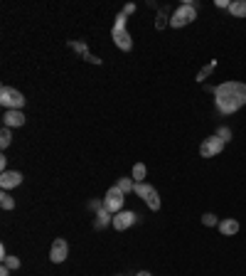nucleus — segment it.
I'll return each instance as SVG.
<instances>
[{
  "instance_id": "nucleus-18",
  "label": "nucleus",
  "mask_w": 246,
  "mask_h": 276,
  "mask_svg": "<svg viewBox=\"0 0 246 276\" xmlns=\"http://www.w3.org/2000/svg\"><path fill=\"white\" fill-rule=\"evenodd\" d=\"M125 12H121V15H116V22H114V30L111 32H121V30H125Z\"/></svg>"
},
{
  "instance_id": "nucleus-13",
  "label": "nucleus",
  "mask_w": 246,
  "mask_h": 276,
  "mask_svg": "<svg viewBox=\"0 0 246 276\" xmlns=\"http://www.w3.org/2000/svg\"><path fill=\"white\" fill-rule=\"evenodd\" d=\"M229 12L237 15V17H246V0H234L229 5Z\"/></svg>"
},
{
  "instance_id": "nucleus-4",
  "label": "nucleus",
  "mask_w": 246,
  "mask_h": 276,
  "mask_svg": "<svg viewBox=\"0 0 246 276\" xmlns=\"http://www.w3.org/2000/svg\"><path fill=\"white\" fill-rule=\"evenodd\" d=\"M123 195H125V193H123L119 185L109 188V190H106V198H104V207H106L111 214H119V212H121V207H123V200H125Z\"/></svg>"
},
{
  "instance_id": "nucleus-1",
  "label": "nucleus",
  "mask_w": 246,
  "mask_h": 276,
  "mask_svg": "<svg viewBox=\"0 0 246 276\" xmlns=\"http://www.w3.org/2000/svg\"><path fill=\"white\" fill-rule=\"evenodd\" d=\"M214 101L222 114H234L246 104V84L242 81H224L214 89Z\"/></svg>"
},
{
  "instance_id": "nucleus-21",
  "label": "nucleus",
  "mask_w": 246,
  "mask_h": 276,
  "mask_svg": "<svg viewBox=\"0 0 246 276\" xmlns=\"http://www.w3.org/2000/svg\"><path fill=\"white\" fill-rule=\"evenodd\" d=\"M212 69H214V62H212V65H207V67L197 74V81H204V79H207V74H212Z\"/></svg>"
},
{
  "instance_id": "nucleus-3",
  "label": "nucleus",
  "mask_w": 246,
  "mask_h": 276,
  "mask_svg": "<svg viewBox=\"0 0 246 276\" xmlns=\"http://www.w3.org/2000/svg\"><path fill=\"white\" fill-rule=\"evenodd\" d=\"M133 193H135V195H140V198L145 200V205L150 207L153 212H158V209H160V195H158V190H155V188H150V185H145V183H135Z\"/></svg>"
},
{
  "instance_id": "nucleus-2",
  "label": "nucleus",
  "mask_w": 246,
  "mask_h": 276,
  "mask_svg": "<svg viewBox=\"0 0 246 276\" xmlns=\"http://www.w3.org/2000/svg\"><path fill=\"white\" fill-rule=\"evenodd\" d=\"M0 104L5 106V109H22L25 106V96L17 91V89H12V86H2L0 89Z\"/></svg>"
},
{
  "instance_id": "nucleus-14",
  "label": "nucleus",
  "mask_w": 246,
  "mask_h": 276,
  "mask_svg": "<svg viewBox=\"0 0 246 276\" xmlns=\"http://www.w3.org/2000/svg\"><path fill=\"white\" fill-rule=\"evenodd\" d=\"M109 222H114V217H111V212H109L106 207H101V209H99V219H96V227H104V224H109Z\"/></svg>"
},
{
  "instance_id": "nucleus-25",
  "label": "nucleus",
  "mask_w": 246,
  "mask_h": 276,
  "mask_svg": "<svg viewBox=\"0 0 246 276\" xmlns=\"http://www.w3.org/2000/svg\"><path fill=\"white\" fill-rule=\"evenodd\" d=\"M229 5H232L229 0H217V7H229Z\"/></svg>"
},
{
  "instance_id": "nucleus-19",
  "label": "nucleus",
  "mask_w": 246,
  "mask_h": 276,
  "mask_svg": "<svg viewBox=\"0 0 246 276\" xmlns=\"http://www.w3.org/2000/svg\"><path fill=\"white\" fill-rule=\"evenodd\" d=\"M119 188H121L123 193H130V190L135 188V183H133V178H121V180H119Z\"/></svg>"
},
{
  "instance_id": "nucleus-10",
  "label": "nucleus",
  "mask_w": 246,
  "mask_h": 276,
  "mask_svg": "<svg viewBox=\"0 0 246 276\" xmlns=\"http://www.w3.org/2000/svg\"><path fill=\"white\" fill-rule=\"evenodd\" d=\"M2 124L7 126V129H17V126H22L25 124V114L22 111H17V109H7L5 111V116H2Z\"/></svg>"
},
{
  "instance_id": "nucleus-24",
  "label": "nucleus",
  "mask_w": 246,
  "mask_h": 276,
  "mask_svg": "<svg viewBox=\"0 0 246 276\" xmlns=\"http://www.w3.org/2000/svg\"><path fill=\"white\" fill-rule=\"evenodd\" d=\"M133 10H135V5H133V2H128V5H125V7H123V12H125V15H130V12H133Z\"/></svg>"
},
{
  "instance_id": "nucleus-26",
  "label": "nucleus",
  "mask_w": 246,
  "mask_h": 276,
  "mask_svg": "<svg viewBox=\"0 0 246 276\" xmlns=\"http://www.w3.org/2000/svg\"><path fill=\"white\" fill-rule=\"evenodd\" d=\"M0 276H10V269H7L5 264H2V269H0Z\"/></svg>"
},
{
  "instance_id": "nucleus-23",
  "label": "nucleus",
  "mask_w": 246,
  "mask_h": 276,
  "mask_svg": "<svg viewBox=\"0 0 246 276\" xmlns=\"http://www.w3.org/2000/svg\"><path fill=\"white\" fill-rule=\"evenodd\" d=\"M202 222H204V224H207V227H214V224H217V217H214V214H209V212H207V214H204V217H202Z\"/></svg>"
},
{
  "instance_id": "nucleus-7",
  "label": "nucleus",
  "mask_w": 246,
  "mask_h": 276,
  "mask_svg": "<svg viewBox=\"0 0 246 276\" xmlns=\"http://www.w3.org/2000/svg\"><path fill=\"white\" fill-rule=\"evenodd\" d=\"M66 254H69L66 239H55V244H52V249H50V259H52L55 264H62V262L66 259Z\"/></svg>"
},
{
  "instance_id": "nucleus-11",
  "label": "nucleus",
  "mask_w": 246,
  "mask_h": 276,
  "mask_svg": "<svg viewBox=\"0 0 246 276\" xmlns=\"http://www.w3.org/2000/svg\"><path fill=\"white\" fill-rule=\"evenodd\" d=\"M111 37H114V42L121 47L123 52H128V50L133 47V37L128 35V30H121V32H111Z\"/></svg>"
},
{
  "instance_id": "nucleus-8",
  "label": "nucleus",
  "mask_w": 246,
  "mask_h": 276,
  "mask_svg": "<svg viewBox=\"0 0 246 276\" xmlns=\"http://www.w3.org/2000/svg\"><path fill=\"white\" fill-rule=\"evenodd\" d=\"M20 183H22V173H17V170H5V173L0 175V188H2V190L17 188Z\"/></svg>"
},
{
  "instance_id": "nucleus-20",
  "label": "nucleus",
  "mask_w": 246,
  "mask_h": 276,
  "mask_svg": "<svg viewBox=\"0 0 246 276\" xmlns=\"http://www.w3.org/2000/svg\"><path fill=\"white\" fill-rule=\"evenodd\" d=\"M2 264H5L10 272H12V269H20V259H17V257H5V259H2Z\"/></svg>"
},
{
  "instance_id": "nucleus-9",
  "label": "nucleus",
  "mask_w": 246,
  "mask_h": 276,
  "mask_svg": "<svg viewBox=\"0 0 246 276\" xmlns=\"http://www.w3.org/2000/svg\"><path fill=\"white\" fill-rule=\"evenodd\" d=\"M135 222V212H119V214H114V229H119V232H123V229H128L130 224Z\"/></svg>"
},
{
  "instance_id": "nucleus-22",
  "label": "nucleus",
  "mask_w": 246,
  "mask_h": 276,
  "mask_svg": "<svg viewBox=\"0 0 246 276\" xmlns=\"http://www.w3.org/2000/svg\"><path fill=\"white\" fill-rule=\"evenodd\" d=\"M217 136H219V138H222V140H224V143H227V140H232V131H229L227 126H222V129L217 131Z\"/></svg>"
},
{
  "instance_id": "nucleus-5",
  "label": "nucleus",
  "mask_w": 246,
  "mask_h": 276,
  "mask_svg": "<svg viewBox=\"0 0 246 276\" xmlns=\"http://www.w3.org/2000/svg\"><path fill=\"white\" fill-rule=\"evenodd\" d=\"M197 17V10L192 7V5H180L175 12H173V17H170V25L173 27H183L187 22H192Z\"/></svg>"
},
{
  "instance_id": "nucleus-6",
  "label": "nucleus",
  "mask_w": 246,
  "mask_h": 276,
  "mask_svg": "<svg viewBox=\"0 0 246 276\" xmlns=\"http://www.w3.org/2000/svg\"><path fill=\"white\" fill-rule=\"evenodd\" d=\"M222 148H224V140L214 134V136L204 138V143L199 145V155H202V158H212V155H219Z\"/></svg>"
},
{
  "instance_id": "nucleus-12",
  "label": "nucleus",
  "mask_w": 246,
  "mask_h": 276,
  "mask_svg": "<svg viewBox=\"0 0 246 276\" xmlns=\"http://www.w3.org/2000/svg\"><path fill=\"white\" fill-rule=\"evenodd\" d=\"M219 229H222V234L232 237V234L239 232V222L237 219H224V222H219Z\"/></svg>"
},
{
  "instance_id": "nucleus-16",
  "label": "nucleus",
  "mask_w": 246,
  "mask_h": 276,
  "mask_svg": "<svg viewBox=\"0 0 246 276\" xmlns=\"http://www.w3.org/2000/svg\"><path fill=\"white\" fill-rule=\"evenodd\" d=\"M10 143H12V131H10L7 126H2V131H0V145L7 148Z\"/></svg>"
},
{
  "instance_id": "nucleus-17",
  "label": "nucleus",
  "mask_w": 246,
  "mask_h": 276,
  "mask_svg": "<svg viewBox=\"0 0 246 276\" xmlns=\"http://www.w3.org/2000/svg\"><path fill=\"white\" fill-rule=\"evenodd\" d=\"M0 205H2V209H12V207H15V200L7 195V190L0 193Z\"/></svg>"
},
{
  "instance_id": "nucleus-27",
  "label": "nucleus",
  "mask_w": 246,
  "mask_h": 276,
  "mask_svg": "<svg viewBox=\"0 0 246 276\" xmlns=\"http://www.w3.org/2000/svg\"><path fill=\"white\" fill-rule=\"evenodd\" d=\"M135 276H153L150 272H140V274H135Z\"/></svg>"
},
{
  "instance_id": "nucleus-15",
  "label": "nucleus",
  "mask_w": 246,
  "mask_h": 276,
  "mask_svg": "<svg viewBox=\"0 0 246 276\" xmlns=\"http://www.w3.org/2000/svg\"><path fill=\"white\" fill-rule=\"evenodd\" d=\"M143 178H145V165H143V163H135V165H133V180H135V183H143Z\"/></svg>"
}]
</instances>
